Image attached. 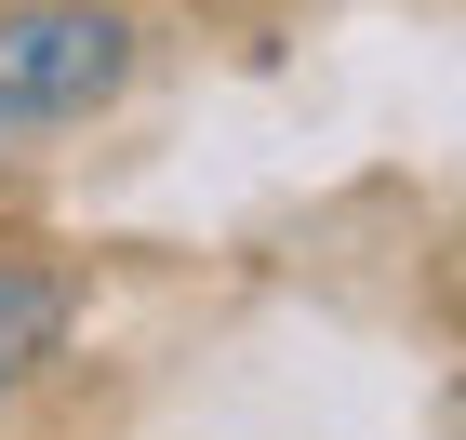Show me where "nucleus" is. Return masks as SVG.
Wrapping results in <instances>:
<instances>
[{"mask_svg":"<svg viewBox=\"0 0 466 440\" xmlns=\"http://www.w3.org/2000/svg\"><path fill=\"white\" fill-rule=\"evenodd\" d=\"M54 347H67V281L27 267V254H0V387H27Z\"/></svg>","mask_w":466,"mask_h":440,"instance_id":"2","label":"nucleus"},{"mask_svg":"<svg viewBox=\"0 0 466 440\" xmlns=\"http://www.w3.org/2000/svg\"><path fill=\"white\" fill-rule=\"evenodd\" d=\"M120 80H134V14H107V0H14L0 14V134L94 120Z\"/></svg>","mask_w":466,"mask_h":440,"instance_id":"1","label":"nucleus"}]
</instances>
